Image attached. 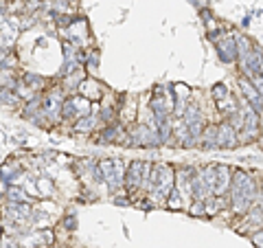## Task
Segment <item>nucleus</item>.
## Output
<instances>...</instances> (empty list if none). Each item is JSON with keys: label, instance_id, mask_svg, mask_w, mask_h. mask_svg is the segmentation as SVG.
<instances>
[{"label": "nucleus", "instance_id": "nucleus-1", "mask_svg": "<svg viewBox=\"0 0 263 248\" xmlns=\"http://www.w3.org/2000/svg\"><path fill=\"white\" fill-rule=\"evenodd\" d=\"M254 202H259V180L250 171L235 169L228 191V204H230L228 211L237 217H244L252 209Z\"/></svg>", "mask_w": 263, "mask_h": 248}, {"label": "nucleus", "instance_id": "nucleus-2", "mask_svg": "<svg viewBox=\"0 0 263 248\" xmlns=\"http://www.w3.org/2000/svg\"><path fill=\"white\" fill-rule=\"evenodd\" d=\"M99 169L103 173V182L108 185L110 191H119L121 187H125V171L127 165L121 158H101L99 160Z\"/></svg>", "mask_w": 263, "mask_h": 248}, {"label": "nucleus", "instance_id": "nucleus-3", "mask_svg": "<svg viewBox=\"0 0 263 248\" xmlns=\"http://www.w3.org/2000/svg\"><path fill=\"white\" fill-rule=\"evenodd\" d=\"M66 101L64 88H48L46 94H42V112L46 116L48 123H57L62 119V106Z\"/></svg>", "mask_w": 263, "mask_h": 248}, {"label": "nucleus", "instance_id": "nucleus-4", "mask_svg": "<svg viewBox=\"0 0 263 248\" xmlns=\"http://www.w3.org/2000/svg\"><path fill=\"white\" fill-rule=\"evenodd\" d=\"M261 136H263L261 134V112H257L254 108L248 106V101H244V130L239 132V141L252 143V141H259Z\"/></svg>", "mask_w": 263, "mask_h": 248}, {"label": "nucleus", "instance_id": "nucleus-5", "mask_svg": "<svg viewBox=\"0 0 263 248\" xmlns=\"http://www.w3.org/2000/svg\"><path fill=\"white\" fill-rule=\"evenodd\" d=\"M185 121H187V126H189V132H191V138H193V143L197 145L202 141V134H204V128L208 126L206 121H204V110H202V106L197 104V101H189V106H187V110H185Z\"/></svg>", "mask_w": 263, "mask_h": 248}, {"label": "nucleus", "instance_id": "nucleus-6", "mask_svg": "<svg viewBox=\"0 0 263 248\" xmlns=\"http://www.w3.org/2000/svg\"><path fill=\"white\" fill-rule=\"evenodd\" d=\"M145 163L147 160H132L125 171V191L127 195H134L141 191L143 178H145Z\"/></svg>", "mask_w": 263, "mask_h": 248}, {"label": "nucleus", "instance_id": "nucleus-7", "mask_svg": "<svg viewBox=\"0 0 263 248\" xmlns=\"http://www.w3.org/2000/svg\"><path fill=\"white\" fill-rule=\"evenodd\" d=\"M237 86H239V90H241V99L248 101V106L254 108L257 112H263V94L254 88V84L250 82L248 77H237Z\"/></svg>", "mask_w": 263, "mask_h": 248}, {"label": "nucleus", "instance_id": "nucleus-8", "mask_svg": "<svg viewBox=\"0 0 263 248\" xmlns=\"http://www.w3.org/2000/svg\"><path fill=\"white\" fill-rule=\"evenodd\" d=\"M215 48H217L219 62H224V64H235L237 62V40H235V33H226L222 40H217Z\"/></svg>", "mask_w": 263, "mask_h": 248}, {"label": "nucleus", "instance_id": "nucleus-9", "mask_svg": "<svg viewBox=\"0 0 263 248\" xmlns=\"http://www.w3.org/2000/svg\"><path fill=\"white\" fill-rule=\"evenodd\" d=\"M232 173H235V169H230L228 165H215V187H213L215 198L228 195L230 185H232Z\"/></svg>", "mask_w": 263, "mask_h": 248}, {"label": "nucleus", "instance_id": "nucleus-10", "mask_svg": "<svg viewBox=\"0 0 263 248\" xmlns=\"http://www.w3.org/2000/svg\"><path fill=\"white\" fill-rule=\"evenodd\" d=\"M217 143H219V150H235L241 143L239 132L226 119L222 123H217Z\"/></svg>", "mask_w": 263, "mask_h": 248}, {"label": "nucleus", "instance_id": "nucleus-11", "mask_svg": "<svg viewBox=\"0 0 263 248\" xmlns=\"http://www.w3.org/2000/svg\"><path fill=\"white\" fill-rule=\"evenodd\" d=\"M193 173H195L193 167H180V169H175V191H178L182 198H191Z\"/></svg>", "mask_w": 263, "mask_h": 248}, {"label": "nucleus", "instance_id": "nucleus-12", "mask_svg": "<svg viewBox=\"0 0 263 248\" xmlns=\"http://www.w3.org/2000/svg\"><path fill=\"white\" fill-rule=\"evenodd\" d=\"M77 90H79V97H84L88 101H99L103 97V84H99L94 77H86Z\"/></svg>", "mask_w": 263, "mask_h": 248}, {"label": "nucleus", "instance_id": "nucleus-13", "mask_svg": "<svg viewBox=\"0 0 263 248\" xmlns=\"http://www.w3.org/2000/svg\"><path fill=\"white\" fill-rule=\"evenodd\" d=\"M263 229V209H261V202H254L252 209L244 215V224H241V233H248V231H259Z\"/></svg>", "mask_w": 263, "mask_h": 248}, {"label": "nucleus", "instance_id": "nucleus-14", "mask_svg": "<svg viewBox=\"0 0 263 248\" xmlns=\"http://www.w3.org/2000/svg\"><path fill=\"white\" fill-rule=\"evenodd\" d=\"M173 141L182 145V147H193V138L191 132H189V126L185 121V116H175L173 119Z\"/></svg>", "mask_w": 263, "mask_h": 248}, {"label": "nucleus", "instance_id": "nucleus-15", "mask_svg": "<svg viewBox=\"0 0 263 248\" xmlns=\"http://www.w3.org/2000/svg\"><path fill=\"white\" fill-rule=\"evenodd\" d=\"M119 138H123V128L119 123H110V126H103L97 132V141L101 145H110V143H116Z\"/></svg>", "mask_w": 263, "mask_h": 248}, {"label": "nucleus", "instance_id": "nucleus-16", "mask_svg": "<svg viewBox=\"0 0 263 248\" xmlns=\"http://www.w3.org/2000/svg\"><path fill=\"white\" fill-rule=\"evenodd\" d=\"M22 178V167L16 163V160H7V163L0 167V182H18Z\"/></svg>", "mask_w": 263, "mask_h": 248}, {"label": "nucleus", "instance_id": "nucleus-17", "mask_svg": "<svg viewBox=\"0 0 263 248\" xmlns=\"http://www.w3.org/2000/svg\"><path fill=\"white\" fill-rule=\"evenodd\" d=\"M5 200L7 202H18V204H33V198L18 185H9V187H7Z\"/></svg>", "mask_w": 263, "mask_h": 248}, {"label": "nucleus", "instance_id": "nucleus-18", "mask_svg": "<svg viewBox=\"0 0 263 248\" xmlns=\"http://www.w3.org/2000/svg\"><path fill=\"white\" fill-rule=\"evenodd\" d=\"M202 150H208V152H213V150H219V143H217V123H208L206 128H204V134H202Z\"/></svg>", "mask_w": 263, "mask_h": 248}, {"label": "nucleus", "instance_id": "nucleus-19", "mask_svg": "<svg viewBox=\"0 0 263 248\" xmlns=\"http://www.w3.org/2000/svg\"><path fill=\"white\" fill-rule=\"evenodd\" d=\"M99 123H101V119H99V112H92V114L84 116V119H77V121H75V132H82V134L94 132Z\"/></svg>", "mask_w": 263, "mask_h": 248}, {"label": "nucleus", "instance_id": "nucleus-20", "mask_svg": "<svg viewBox=\"0 0 263 248\" xmlns=\"http://www.w3.org/2000/svg\"><path fill=\"white\" fill-rule=\"evenodd\" d=\"M22 79V84H27L31 90L38 92L40 88H44L46 86V77H42V75H35V72H24V75L20 77Z\"/></svg>", "mask_w": 263, "mask_h": 248}, {"label": "nucleus", "instance_id": "nucleus-21", "mask_svg": "<svg viewBox=\"0 0 263 248\" xmlns=\"http://www.w3.org/2000/svg\"><path fill=\"white\" fill-rule=\"evenodd\" d=\"M84 79H86V77H84V68H82V70L72 72V75H68V77H64V79H62V88L72 92V90L79 88V84H82Z\"/></svg>", "mask_w": 263, "mask_h": 248}, {"label": "nucleus", "instance_id": "nucleus-22", "mask_svg": "<svg viewBox=\"0 0 263 248\" xmlns=\"http://www.w3.org/2000/svg\"><path fill=\"white\" fill-rule=\"evenodd\" d=\"M20 97L16 94V90H9V88H0V106L5 108H16L20 106Z\"/></svg>", "mask_w": 263, "mask_h": 248}, {"label": "nucleus", "instance_id": "nucleus-23", "mask_svg": "<svg viewBox=\"0 0 263 248\" xmlns=\"http://www.w3.org/2000/svg\"><path fill=\"white\" fill-rule=\"evenodd\" d=\"M165 207L171 209V211H180V209H185V198H182V195L173 189L171 195H169V198H167V202H165Z\"/></svg>", "mask_w": 263, "mask_h": 248}, {"label": "nucleus", "instance_id": "nucleus-24", "mask_svg": "<svg viewBox=\"0 0 263 248\" xmlns=\"http://www.w3.org/2000/svg\"><path fill=\"white\" fill-rule=\"evenodd\" d=\"M13 42H16V31L9 27H5L3 31H0V46L9 51V46H13Z\"/></svg>", "mask_w": 263, "mask_h": 248}, {"label": "nucleus", "instance_id": "nucleus-25", "mask_svg": "<svg viewBox=\"0 0 263 248\" xmlns=\"http://www.w3.org/2000/svg\"><path fill=\"white\" fill-rule=\"evenodd\" d=\"M62 119L68 121V119H77V112H75V101L72 97H66L64 106H62Z\"/></svg>", "mask_w": 263, "mask_h": 248}, {"label": "nucleus", "instance_id": "nucleus-26", "mask_svg": "<svg viewBox=\"0 0 263 248\" xmlns=\"http://www.w3.org/2000/svg\"><path fill=\"white\" fill-rule=\"evenodd\" d=\"M38 189L44 193V198H53L55 195V187L50 182V178H38Z\"/></svg>", "mask_w": 263, "mask_h": 248}, {"label": "nucleus", "instance_id": "nucleus-27", "mask_svg": "<svg viewBox=\"0 0 263 248\" xmlns=\"http://www.w3.org/2000/svg\"><path fill=\"white\" fill-rule=\"evenodd\" d=\"M86 68L90 70V75H94V72H97V68H99V51H88Z\"/></svg>", "mask_w": 263, "mask_h": 248}, {"label": "nucleus", "instance_id": "nucleus-28", "mask_svg": "<svg viewBox=\"0 0 263 248\" xmlns=\"http://www.w3.org/2000/svg\"><path fill=\"white\" fill-rule=\"evenodd\" d=\"M230 92H232V90H228V86H226V84H215V86H213V90H211V94H213V99H215V101L226 99Z\"/></svg>", "mask_w": 263, "mask_h": 248}, {"label": "nucleus", "instance_id": "nucleus-29", "mask_svg": "<svg viewBox=\"0 0 263 248\" xmlns=\"http://www.w3.org/2000/svg\"><path fill=\"white\" fill-rule=\"evenodd\" d=\"M189 213L195 215V217L206 215V202H191V207H189Z\"/></svg>", "mask_w": 263, "mask_h": 248}, {"label": "nucleus", "instance_id": "nucleus-30", "mask_svg": "<svg viewBox=\"0 0 263 248\" xmlns=\"http://www.w3.org/2000/svg\"><path fill=\"white\" fill-rule=\"evenodd\" d=\"M62 226L66 231H75V226H77V220H75V213H66L62 217Z\"/></svg>", "mask_w": 263, "mask_h": 248}, {"label": "nucleus", "instance_id": "nucleus-31", "mask_svg": "<svg viewBox=\"0 0 263 248\" xmlns=\"http://www.w3.org/2000/svg\"><path fill=\"white\" fill-rule=\"evenodd\" d=\"M250 242L254 244V248H263V229L250 233Z\"/></svg>", "mask_w": 263, "mask_h": 248}, {"label": "nucleus", "instance_id": "nucleus-32", "mask_svg": "<svg viewBox=\"0 0 263 248\" xmlns=\"http://www.w3.org/2000/svg\"><path fill=\"white\" fill-rule=\"evenodd\" d=\"M250 82L254 84V88H257V90L263 94V75H254V77L250 79Z\"/></svg>", "mask_w": 263, "mask_h": 248}, {"label": "nucleus", "instance_id": "nucleus-33", "mask_svg": "<svg viewBox=\"0 0 263 248\" xmlns=\"http://www.w3.org/2000/svg\"><path fill=\"white\" fill-rule=\"evenodd\" d=\"M114 202H116V204H121V207H125V204H129L132 200H127V198H114Z\"/></svg>", "mask_w": 263, "mask_h": 248}, {"label": "nucleus", "instance_id": "nucleus-34", "mask_svg": "<svg viewBox=\"0 0 263 248\" xmlns=\"http://www.w3.org/2000/svg\"><path fill=\"white\" fill-rule=\"evenodd\" d=\"M263 200V176L259 178V202Z\"/></svg>", "mask_w": 263, "mask_h": 248}, {"label": "nucleus", "instance_id": "nucleus-35", "mask_svg": "<svg viewBox=\"0 0 263 248\" xmlns=\"http://www.w3.org/2000/svg\"><path fill=\"white\" fill-rule=\"evenodd\" d=\"M5 11H7V3H5V0H0V18H3Z\"/></svg>", "mask_w": 263, "mask_h": 248}, {"label": "nucleus", "instance_id": "nucleus-36", "mask_svg": "<svg viewBox=\"0 0 263 248\" xmlns=\"http://www.w3.org/2000/svg\"><path fill=\"white\" fill-rule=\"evenodd\" d=\"M241 27H244V29L250 27V18H244V20H241Z\"/></svg>", "mask_w": 263, "mask_h": 248}, {"label": "nucleus", "instance_id": "nucleus-37", "mask_svg": "<svg viewBox=\"0 0 263 248\" xmlns=\"http://www.w3.org/2000/svg\"><path fill=\"white\" fill-rule=\"evenodd\" d=\"M261 134H263V112H261Z\"/></svg>", "mask_w": 263, "mask_h": 248}, {"label": "nucleus", "instance_id": "nucleus-38", "mask_svg": "<svg viewBox=\"0 0 263 248\" xmlns=\"http://www.w3.org/2000/svg\"><path fill=\"white\" fill-rule=\"evenodd\" d=\"M261 209H263V200H261Z\"/></svg>", "mask_w": 263, "mask_h": 248}]
</instances>
